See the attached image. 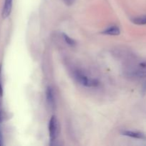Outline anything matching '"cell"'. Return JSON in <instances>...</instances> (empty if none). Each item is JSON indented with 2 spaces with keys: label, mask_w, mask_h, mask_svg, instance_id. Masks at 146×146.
Wrapping results in <instances>:
<instances>
[{
  "label": "cell",
  "mask_w": 146,
  "mask_h": 146,
  "mask_svg": "<svg viewBox=\"0 0 146 146\" xmlns=\"http://www.w3.org/2000/svg\"><path fill=\"white\" fill-rule=\"evenodd\" d=\"M73 76L77 83L87 88H96L100 84L98 79L89 76L80 70H74L73 71Z\"/></svg>",
  "instance_id": "obj_1"
},
{
  "label": "cell",
  "mask_w": 146,
  "mask_h": 146,
  "mask_svg": "<svg viewBox=\"0 0 146 146\" xmlns=\"http://www.w3.org/2000/svg\"><path fill=\"white\" fill-rule=\"evenodd\" d=\"M128 74L131 76L137 78H146V61H143L131 68Z\"/></svg>",
  "instance_id": "obj_2"
},
{
  "label": "cell",
  "mask_w": 146,
  "mask_h": 146,
  "mask_svg": "<svg viewBox=\"0 0 146 146\" xmlns=\"http://www.w3.org/2000/svg\"><path fill=\"white\" fill-rule=\"evenodd\" d=\"M58 131H59V128H58L57 118L54 115H52L48 123V133H49L51 142H54L55 140H56L58 135Z\"/></svg>",
  "instance_id": "obj_3"
},
{
  "label": "cell",
  "mask_w": 146,
  "mask_h": 146,
  "mask_svg": "<svg viewBox=\"0 0 146 146\" xmlns=\"http://www.w3.org/2000/svg\"><path fill=\"white\" fill-rule=\"evenodd\" d=\"M46 98L48 105L52 109H54L55 108V96H54V90L51 86L47 87L46 91Z\"/></svg>",
  "instance_id": "obj_4"
},
{
  "label": "cell",
  "mask_w": 146,
  "mask_h": 146,
  "mask_svg": "<svg viewBox=\"0 0 146 146\" xmlns=\"http://www.w3.org/2000/svg\"><path fill=\"white\" fill-rule=\"evenodd\" d=\"M13 5V0H4V6H3L2 12L1 16L3 19H7L9 17L10 14L11 12Z\"/></svg>",
  "instance_id": "obj_5"
},
{
  "label": "cell",
  "mask_w": 146,
  "mask_h": 146,
  "mask_svg": "<svg viewBox=\"0 0 146 146\" xmlns=\"http://www.w3.org/2000/svg\"><path fill=\"white\" fill-rule=\"evenodd\" d=\"M122 135L125 136L131 137V138H135V139L140 140H145L146 136L145 134L143 133L138 132V131H123L122 132Z\"/></svg>",
  "instance_id": "obj_6"
},
{
  "label": "cell",
  "mask_w": 146,
  "mask_h": 146,
  "mask_svg": "<svg viewBox=\"0 0 146 146\" xmlns=\"http://www.w3.org/2000/svg\"><path fill=\"white\" fill-rule=\"evenodd\" d=\"M103 34L105 35H109V36H118L121 34V29H120L119 27L116 25H112L110 26L107 29H106L104 31H103Z\"/></svg>",
  "instance_id": "obj_7"
},
{
  "label": "cell",
  "mask_w": 146,
  "mask_h": 146,
  "mask_svg": "<svg viewBox=\"0 0 146 146\" xmlns=\"http://www.w3.org/2000/svg\"><path fill=\"white\" fill-rule=\"evenodd\" d=\"M131 21L136 25H145L146 24V14L140 16V17H134L131 19Z\"/></svg>",
  "instance_id": "obj_8"
},
{
  "label": "cell",
  "mask_w": 146,
  "mask_h": 146,
  "mask_svg": "<svg viewBox=\"0 0 146 146\" xmlns=\"http://www.w3.org/2000/svg\"><path fill=\"white\" fill-rule=\"evenodd\" d=\"M63 38H64V41H65V42L68 45L71 46H75L76 45V42L75 40L73 39L72 38H71V37L68 35H67V34H63Z\"/></svg>",
  "instance_id": "obj_9"
},
{
  "label": "cell",
  "mask_w": 146,
  "mask_h": 146,
  "mask_svg": "<svg viewBox=\"0 0 146 146\" xmlns=\"http://www.w3.org/2000/svg\"><path fill=\"white\" fill-rule=\"evenodd\" d=\"M3 96V86L1 81V66L0 65V96Z\"/></svg>",
  "instance_id": "obj_10"
},
{
  "label": "cell",
  "mask_w": 146,
  "mask_h": 146,
  "mask_svg": "<svg viewBox=\"0 0 146 146\" xmlns=\"http://www.w3.org/2000/svg\"><path fill=\"white\" fill-rule=\"evenodd\" d=\"M64 2L65 3L66 5L67 6H71L75 3L76 0H63Z\"/></svg>",
  "instance_id": "obj_11"
},
{
  "label": "cell",
  "mask_w": 146,
  "mask_h": 146,
  "mask_svg": "<svg viewBox=\"0 0 146 146\" xmlns=\"http://www.w3.org/2000/svg\"><path fill=\"white\" fill-rule=\"evenodd\" d=\"M3 145V139H2V135H1V133L0 131V146Z\"/></svg>",
  "instance_id": "obj_12"
}]
</instances>
